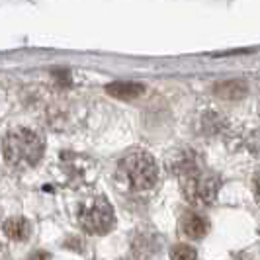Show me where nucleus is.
Wrapping results in <instances>:
<instances>
[{"label":"nucleus","mask_w":260,"mask_h":260,"mask_svg":"<svg viewBox=\"0 0 260 260\" xmlns=\"http://www.w3.org/2000/svg\"><path fill=\"white\" fill-rule=\"evenodd\" d=\"M174 170L182 180V192L190 204H194L196 208H206L213 204L221 188V182L215 174L202 170L194 158H180V162L174 165Z\"/></svg>","instance_id":"1"},{"label":"nucleus","mask_w":260,"mask_h":260,"mask_svg":"<svg viewBox=\"0 0 260 260\" xmlns=\"http://www.w3.org/2000/svg\"><path fill=\"white\" fill-rule=\"evenodd\" d=\"M2 153L10 167H36L45 153V141L38 131L14 127L2 139Z\"/></svg>","instance_id":"2"},{"label":"nucleus","mask_w":260,"mask_h":260,"mask_svg":"<svg viewBox=\"0 0 260 260\" xmlns=\"http://www.w3.org/2000/svg\"><path fill=\"white\" fill-rule=\"evenodd\" d=\"M119 169L123 172L125 180L129 182L133 190H149L156 184L158 178V167L153 155L145 151H133L119 162Z\"/></svg>","instance_id":"3"},{"label":"nucleus","mask_w":260,"mask_h":260,"mask_svg":"<svg viewBox=\"0 0 260 260\" xmlns=\"http://www.w3.org/2000/svg\"><path fill=\"white\" fill-rule=\"evenodd\" d=\"M78 221L82 225V229L90 235H106L114 229V209L108 204L106 198H96L90 202L86 208L80 211Z\"/></svg>","instance_id":"4"},{"label":"nucleus","mask_w":260,"mask_h":260,"mask_svg":"<svg viewBox=\"0 0 260 260\" xmlns=\"http://www.w3.org/2000/svg\"><path fill=\"white\" fill-rule=\"evenodd\" d=\"M180 229L188 239L198 241V239H204L209 233V221L198 211H186L182 221H180Z\"/></svg>","instance_id":"5"},{"label":"nucleus","mask_w":260,"mask_h":260,"mask_svg":"<svg viewBox=\"0 0 260 260\" xmlns=\"http://www.w3.org/2000/svg\"><path fill=\"white\" fill-rule=\"evenodd\" d=\"M106 92L117 98V100H135L145 92V86L141 82H129V80H116L106 86Z\"/></svg>","instance_id":"6"},{"label":"nucleus","mask_w":260,"mask_h":260,"mask_svg":"<svg viewBox=\"0 0 260 260\" xmlns=\"http://www.w3.org/2000/svg\"><path fill=\"white\" fill-rule=\"evenodd\" d=\"M215 96H219L223 100H241L245 94H247V84L239 78H233V80H221L215 84Z\"/></svg>","instance_id":"7"},{"label":"nucleus","mask_w":260,"mask_h":260,"mask_svg":"<svg viewBox=\"0 0 260 260\" xmlns=\"http://www.w3.org/2000/svg\"><path fill=\"white\" fill-rule=\"evenodd\" d=\"M4 233L12 241H27L31 235V225L24 217H10L4 221Z\"/></svg>","instance_id":"8"},{"label":"nucleus","mask_w":260,"mask_h":260,"mask_svg":"<svg viewBox=\"0 0 260 260\" xmlns=\"http://www.w3.org/2000/svg\"><path fill=\"white\" fill-rule=\"evenodd\" d=\"M170 258L172 260H198V252L190 245H176L170 250Z\"/></svg>","instance_id":"9"},{"label":"nucleus","mask_w":260,"mask_h":260,"mask_svg":"<svg viewBox=\"0 0 260 260\" xmlns=\"http://www.w3.org/2000/svg\"><path fill=\"white\" fill-rule=\"evenodd\" d=\"M31 260H51V254L45 252V250H38V252L31 254Z\"/></svg>","instance_id":"10"},{"label":"nucleus","mask_w":260,"mask_h":260,"mask_svg":"<svg viewBox=\"0 0 260 260\" xmlns=\"http://www.w3.org/2000/svg\"><path fill=\"white\" fill-rule=\"evenodd\" d=\"M254 194H256V200L260 202V172L254 176Z\"/></svg>","instance_id":"11"}]
</instances>
